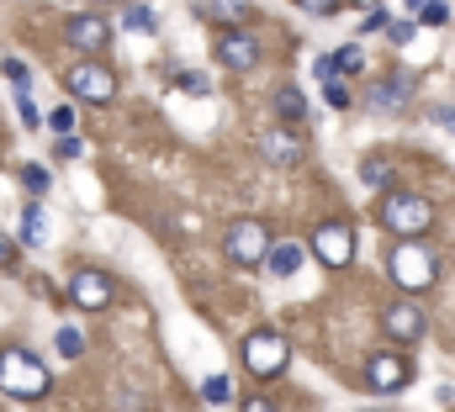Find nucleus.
I'll use <instances>...</instances> for the list:
<instances>
[{"label": "nucleus", "mask_w": 455, "mask_h": 412, "mask_svg": "<svg viewBox=\"0 0 455 412\" xmlns=\"http://www.w3.org/2000/svg\"><path fill=\"white\" fill-rule=\"evenodd\" d=\"M334 59H339V69H344V75H355V69H365V53H360L355 43H349V48H339Z\"/></svg>", "instance_id": "393cba45"}, {"label": "nucleus", "mask_w": 455, "mask_h": 412, "mask_svg": "<svg viewBox=\"0 0 455 412\" xmlns=\"http://www.w3.org/2000/svg\"><path fill=\"white\" fill-rule=\"evenodd\" d=\"M122 27H132V32H154V11H148V5H127V11H122Z\"/></svg>", "instance_id": "aec40b11"}, {"label": "nucleus", "mask_w": 455, "mask_h": 412, "mask_svg": "<svg viewBox=\"0 0 455 412\" xmlns=\"http://www.w3.org/2000/svg\"><path fill=\"white\" fill-rule=\"evenodd\" d=\"M313 254L323 259V265H349L355 259V233L344 227V222H318V233H313Z\"/></svg>", "instance_id": "0eeeda50"}, {"label": "nucleus", "mask_w": 455, "mask_h": 412, "mask_svg": "<svg viewBox=\"0 0 455 412\" xmlns=\"http://www.w3.org/2000/svg\"><path fill=\"white\" fill-rule=\"evenodd\" d=\"M21 186H27L32 196H43L53 180H48V170H43V164H21Z\"/></svg>", "instance_id": "412c9836"}, {"label": "nucleus", "mask_w": 455, "mask_h": 412, "mask_svg": "<svg viewBox=\"0 0 455 412\" xmlns=\"http://www.w3.org/2000/svg\"><path fill=\"white\" fill-rule=\"evenodd\" d=\"M21 243H48V217H43V206H27L21 211Z\"/></svg>", "instance_id": "dca6fc26"}, {"label": "nucleus", "mask_w": 455, "mask_h": 412, "mask_svg": "<svg viewBox=\"0 0 455 412\" xmlns=\"http://www.w3.org/2000/svg\"><path fill=\"white\" fill-rule=\"evenodd\" d=\"M243 11H249V0H207V5H202L207 21H238Z\"/></svg>", "instance_id": "a211bd4d"}, {"label": "nucleus", "mask_w": 455, "mask_h": 412, "mask_svg": "<svg viewBox=\"0 0 455 412\" xmlns=\"http://www.w3.org/2000/svg\"><path fill=\"white\" fill-rule=\"evenodd\" d=\"M16 111H21V122H27V127H37V106L27 101V96H16Z\"/></svg>", "instance_id": "7c9ffc66"}, {"label": "nucleus", "mask_w": 455, "mask_h": 412, "mask_svg": "<svg viewBox=\"0 0 455 412\" xmlns=\"http://www.w3.org/2000/svg\"><path fill=\"white\" fill-rule=\"evenodd\" d=\"M64 37H69L80 53H107V43H112V27H107L101 16H69Z\"/></svg>", "instance_id": "1a4fd4ad"}, {"label": "nucleus", "mask_w": 455, "mask_h": 412, "mask_svg": "<svg viewBox=\"0 0 455 412\" xmlns=\"http://www.w3.org/2000/svg\"><path fill=\"white\" fill-rule=\"evenodd\" d=\"M48 127H53V132H75V111H69V106H59V111L48 116Z\"/></svg>", "instance_id": "cd10ccee"}, {"label": "nucleus", "mask_w": 455, "mask_h": 412, "mask_svg": "<svg viewBox=\"0 0 455 412\" xmlns=\"http://www.w3.org/2000/svg\"><path fill=\"white\" fill-rule=\"evenodd\" d=\"M419 16H424V27H445V21H451V5H445V0H424Z\"/></svg>", "instance_id": "b1692460"}, {"label": "nucleus", "mask_w": 455, "mask_h": 412, "mask_svg": "<svg viewBox=\"0 0 455 412\" xmlns=\"http://www.w3.org/2000/svg\"><path fill=\"white\" fill-rule=\"evenodd\" d=\"M360 180H365L371 191H387V186H392V164H387V159H365V164H360Z\"/></svg>", "instance_id": "6ab92c4d"}, {"label": "nucleus", "mask_w": 455, "mask_h": 412, "mask_svg": "<svg viewBox=\"0 0 455 412\" xmlns=\"http://www.w3.org/2000/svg\"><path fill=\"white\" fill-rule=\"evenodd\" d=\"M323 101L334 106V111H344V106H349V91H344L339 80H329V85H323Z\"/></svg>", "instance_id": "bb28decb"}, {"label": "nucleus", "mask_w": 455, "mask_h": 412, "mask_svg": "<svg viewBox=\"0 0 455 412\" xmlns=\"http://www.w3.org/2000/svg\"><path fill=\"white\" fill-rule=\"evenodd\" d=\"M0 392L16 397V402L48 397V365L27 349H0Z\"/></svg>", "instance_id": "f257e3e1"}, {"label": "nucleus", "mask_w": 455, "mask_h": 412, "mask_svg": "<svg viewBox=\"0 0 455 412\" xmlns=\"http://www.w3.org/2000/svg\"><path fill=\"white\" fill-rule=\"evenodd\" d=\"M265 254H270V227L265 222L243 217V222L228 227V259L233 265H265Z\"/></svg>", "instance_id": "423d86ee"}, {"label": "nucleus", "mask_w": 455, "mask_h": 412, "mask_svg": "<svg viewBox=\"0 0 455 412\" xmlns=\"http://www.w3.org/2000/svg\"><path fill=\"white\" fill-rule=\"evenodd\" d=\"M275 116H281V122H302V116H307V101H302V91H297V85L275 91Z\"/></svg>", "instance_id": "f3484780"}, {"label": "nucleus", "mask_w": 455, "mask_h": 412, "mask_svg": "<svg viewBox=\"0 0 455 412\" xmlns=\"http://www.w3.org/2000/svg\"><path fill=\"white\" fill-rule=\"evenodd\" d=\"M381 222L413 243L419 233H429V227H435V211H429V202H424V196H408V191H387V196H381Z\"/></svg>", "instance_id": "f03ea898"}, {"label": "nucleus", "mask_w": 455, "mask_h": 412, "mask_svg": "<svg viewBox=\"0 0 455 412\" xmlns=\"http://www.w3.org/2000/svg\"><path fill=\"white\" fill-rule=\"evenodd\" d=\"M238 354H243V365H249V376H259V381H270V376H281V370H286V360H291V349H286V338H281V333H270V328H259V333H249Z\"/></svg>", "instance_id": "7ed1b4c3"}, {"label": "nucleus", "mask_w": 455, "mask_h": 412, "mask_svg": "<svg viewBox=\"0 0 455 412\" xmlns=\"http://www.w3.org/2000/svg\"><path fill=\"white\" fill-rule=\"evenodd\" d=\"M259 154L270 159V164H281V170H291V164H302V143L286 132V127H275V132H265L259 138Z\"/></svg>", "instance_id": "9b49d317"}, {"label": "nucleus", "mask_w": 455, "mask_h": 412, "mask_svg": "<svg viewBox=\"0 0 455 412\" xmlns=\"http://www.w3.org/2000/svg\"><path fill=\"white\" fill-rule=\"evenodd\" d=\"M408 91H413V75H392L387 85H376L371 106H381V111H403V106H408Z\"/></svg>", "instance_id": "2eb2a0df"}, {"label": "nucleus", "mask_w": 455, "mask_h": 412, "mask_svg": "<svg viewBox=\"0 0 455 412\" xmlns=\"http://www.w3.org/2000/svg\"><path fill=\"white\" fill-rule=\"evenodd\" d=\"M381 328H387V338L413 344V338L424 333V312H419V307H387V312H381Z\"/></svg>", "instance_id": "f8f14e48"}, {"label": "nucleus", "mask_w": 455, "mask_h": 412, "mask_svg": "<svg viewBox=\"0 0 455 412\" xmlns=\"http://www.w3.org/2000/svg\"><path fill=\"white\" fill-rule=\"evenodd\" d=\"M0 69H5V80H11L16 91H27V80H32V75H27V64H21V59H5Z\"/></svg>", "instance_id": "a878e982"}, {"label": "nucleus", "mask_w": 455, "mask_h": 412, "mask_svg": "<svg viewBox=\"0 0 455 412\" xmlns=\"http://www.w3.org/2000/svg\"><path fill=\"white\" fill-rule=\"evenodd\" d=\"M69 302L85 307V312L112 307V281H107L101 270H75V281H69Z\"/></svg>", "instance_id": "6e6552de"}, {"label": "nucleus", "mask_w": 455, "mask_h": 412, "mask_svg": "<svg viewBox=\"0 0 455 412\" xmlns=\"http://www.w3.org/2000/svg\"><path fill=\"white\" fill-rule=\"evenodd\" d=\"M435 122H440V127H451V132H455V111H451V106H440V111H435Z\"/></svg>", "instance_id": "473e14b6"}, {"label": "nucleus", "mask_w": 455, "mask_h": 412, "mask_svg": "<svg viewBox=\"0 0 455 412\" xmlns=\"http://www.w3.org/2000/svg\"><path fill=\"white\" fill-rule=\"evenodd\" d=\"M403 5H413V11H419V5H424V0H403Z\"/></svg>", "instance_id": "f704fd0d"}, {"label": "nucleus", "mask_w": 455, "mask_h": 412, "mask_svg": "<svg viewBox=\"0 0 455 412\" xmlns=\"http://www.w3.org/2000/svg\"><path fill=\"white\" fill-rule=\"evenodd\" d=\"M355 5H360V11H381V0H355Z\"/></svg>", "instance_id": "72a5a7b5"}, {"label": "nucleus", "mask_w": 455, "mask_h": 412, "mask_svg": "<svg viewBox=\"0 0 455 412\" xmlns=\"http://www.w3.org/2000/svg\"><path fill=\"white\" fill-rule=\"evenodd\" d=\"M59 354H64V360H80V354H85L80 328H59Z\"/></svg>", "instance_id": "4be33fe9"}, {"label": "nucleus", "mask_w": 455, "mask_h": 412, "mask_svg": "<svg viewBox=\"0 0 455 412\" xmlns=\"http://www.w3.org/2000/svg\"><path fill=\"white\" fill-rule=\"evenodd\" d=\"M435 275H440V259H435L424 243H403V249L392 254V281H397L403 291H429Z\"/></svg>", "instance_id": "20e7f679"}, {"label": "nucleus", "mask_w": 455, "mask_h": 412, "mask_svg": "<svg viewBox=\"0 0 455 412\" xmlns=\"http://www.w3.org/2000/svg\"><path fill=\"white\" fill-rule=\"evenodd\" d=\"M64 85H69V96H80V101H91V106H107L116 96V75L101 64V59H80V64H69Z\"/></svg>", "instance_id": "39448f33"}, {"label": "nucleus", "mask_w": 455, "mask_h": 412, "mask_svg": "<svg viewBox=\"0 0 455 412\" xmlns=\"http://www.w3.org/2000/svg\"><path fill=\"white\" fill-rule=\"evenodd\" d=\"M0 270H16V243L11 238H0Z\"/></svg>", "instance_id": "c756f323"}, {"label": "nucleus", "mask_w": 455, "mask_h": 412, "mask_svg": "<svg viewBox=\"0 0 455 412\" xmlns=\"http://www.w3.org/2000/svg\"><path fill=\"white\" fill-rule=\"evenodd\" d=\"M202 397H207V402H212V408H223L228 397H233V381H228V376H212V381H207V386H202Z\"/></svg>", "instance_id": "5701e85b"}, {"label": "nucleus", "mask_w": 455, "mask_h": 412, "mask_svg": "<svg viewBox=\"0 0 455 412\" xmlns=\"http://www.w3.org/2000/svg\"><path fill=\"white\" fill-rule=\"evenodd\" d=\"M218 53H223V64H228V69H254V59H259L254 37H238V32H228L223 43H218Z\"/></svg>", "instance_id": "ddd939ff"}, {"label": "nucleus", "mask_w": 455, "mask_h": 412, "mask_svg": "<svg viewBox=\"0 0 455 412\" xmlns=\"http://www.w3.org/2000/svg\"><path fill=\"white\" fill-rule=\"evenodd\" d=\"M365 381H371L376 392H403V386H408V360H403V354H376V360L365 365Z\"/></svg>", "instance_id": "9d476101"}, {"label": "nucleus", "mask_w": 455, "mask_h": 412, "mask_svg": "<svg viewBox=\"0 0 455 412\" xmlns=\"http://www.w3.org/2000/svg\"><path fill=\"white\" fill-rule=\"evenodd\" d=\"M265 270L270 275H297L302 270V243H270V254H265Z\"/></svg>", "instance_id": "4468645a"}, {"label": "nucleus", "mask_w": 455, "mask_h": 412, "mask_svg": "<svg viewBox=\"0 0 455 412\" xmlns=\"http://www.w3.org/2000/svg\"><path fill=\"white\" fill-rule=\"evenodd\" d=\"M302 11H313V16H334L339 11V0H297Z\"/></svg>", "instance_id": "c85d7f7f"}, {"label": "nucleus", "mask_w": 455, "mask_h": 412, "mask_svg": "<svg viewBox=\"0 0 455 412\" xmlns=\"http://www.w3.org/2000/svg\"><path fill=\"white\" fill-rule=\"evenodd\" d=\"M238 412H275V402H265V397H249Z\"/></svg>", "instance_id": "2f4dec72"}]
</instances>
